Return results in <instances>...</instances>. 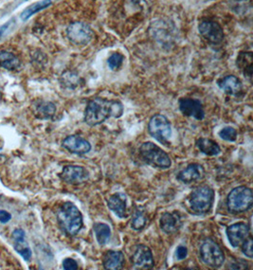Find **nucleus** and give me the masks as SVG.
Here are the masks:
<instances>
[{"label": "nucleus", "mask_w": 253, "mask_h": 270, "mask_svg": "<svg viewBox=\"0 0 253 270\" xmlns=\"http://www.w3.org/2000/svg\"><path fill=\"white\" fill-rule=\"evenodd\" d=\"M123 114L122 102L109 101L103 98L90 100L85 110L83 121L89 126H96L105 122L111 117L121 118Z\"/></svg>", "instance_id": "nucleus-1"}, {"label": "nucleus", "mask_w": 253, "mask_h": 270, "mask_svg": "<svg viewBox=\"0 0 253 270\" xmlns=\"http://www.w3.org/2000/svg\"><path fill=\"white\" fill-rule=\"evenodd\" d=\"M57 221L61 230L68 236H75L83 226L82 212L73 203H64L58 209Z\"/></svg>", "instance_id": "nucleus-2"}, {"label": "nucleus", "mask_w": 253, "mask_h": 270, "mask_svg": "<svg viewBox=\"0 0 253 270\" xmlns=\"http://www.w3.org/2000/svg\"><path fill=\"white\" fill-rule=\"evenodd\" d=\"M214 191L207 185L199 186L192 191L188 198L189 208L192 214L204 215L211 211L214 202Z\"/></svg>", "instance_id": "nucleus-3"}, {"label": "nucleus", "mask_w": 253, "mask_h": 270, "mask_svg": "<svg viewBox=\"0 0 253 270\" xmlns=\"http://www.w3.org/2000/svg\"><path fill=\"white\" fill-rule=\"evenodd\" d=\"M252 190L246 186H239L231 191L227 197V207L231 213L239 214L252 208Z\"/></svg>", "instance_id": "nucleus-4"}, {"label": "nucleus", "mask_w": 253, "mask_h": 270, "mask_svg": "<svg viewBox=\"0 0 253 270\" xmlns=\"http://www.w3.org/2000/svg\"><path fill=\"white\" fill-rule=\"evenodd\" d=\"M139 155L147 164L159 169H169L172 160L169 155L157 144L153 142H144L139 147Z\"/></svg>", "instance_id": "nucleus-5"}, {"label": "nucleus", "mask_w": 253, "mask_h": 270, "mask_svg": "<svg viewBox=\"0 0 253 270\" xmlns=\"http://www.w3.org/2000/svg\"><path fill=\"white\" fill-rule=\"evenodd\" d=\"M199 254L202 262L212 268H219L225 262V254L221 247L211 238H206L202 242Z\"/></svg>", "instance_id": "nucleus-6"}, {"label": "nucleus", "mask_w": 253, "mask_h": 270, "mask_svg": "<svg viewBox=\"0 0 253 270\" xmlns=\"http://www.w3.org/2000/svg\"><path fill=\"white\" fill-rule=\"evenodd\" d=\"M148 132L157 142L167 146L172 137L171 123L161 114L153 116L148 123Z\"/></svg>", "instance_id": "nucleus-7"}, {"label": "nucleus", "mask_w": 253, "mask_h": 270, "mask_svg": "<svg viewBox=\"0 0 253 270\" xmlns=\"http://www.w3.org/2000/svg\"><path fill=\"white\" fill-rule=\"evenodd\" d=\"M67 35L71 43L77 46H85L92 40L94 33L88 24L74 22L67 29Z\"/></svg>", "instance_id": "nucleus-8"}, {"label": "nucleus", "mask_w": 253, "mask_h": 270, "mask_svg": "<svg viewBox=\"0 0 253 270\" xmlns=\"http://www.w3.org/2000/svg\"><path fill=\"white\" fill-rule=\"evenodd\" d=\"M60 178L68 184L79 185L89 180V172L82 166L68 165L62 170Z\"/></svg>", "instance_id": "nucleus-9"}, {"label": "nucleus", "mask_w": 253, "mask_h": 270, "mask_svg": "<svg viewBox=\"0 0 253 270\" xmlns=\"http://www.w3.org/2000/svg\"><path fill=\"white\" fill-rule=\"evenodd\" d=\"M134 267L137 269H152L155 265L154 256L150 249L144 245H137L131 257Z\"/></svg>", "instance_id": "nucleus-10"}, {"label": "nucleus", "mask_w": 253, "mask_h": 270, "mask_svg": "<svg viewBox=\"0 0 253 270\" xmlns=\"http://www.w3.org/2000/svg\"><path fill=\"white\" fill-rule=\"evenodd\" d=\"M199 31L202 37L212 44H219L224 38L223 29L213 21H202L199 24Z\"/></svg>", "instance_id": "nucleus-11"}, {"label": "nucleus", "mask_w": 253, "mask_h": 270, "mask_svg": "<svg viewBox=\"0 0 253 270\" xmlns=\"http://www.w3.org/2000/svg\"><path fill=\"white\" fill-rule=\"evenodd\" d=\"M229 242L233 248H238L250 234V228L245 222H237L229 226L226 230Z\"/></svg>", "instance_id": "nucleus-12"}, {"label": "nucleus", "mask_w": 253, "mask_h": 270, "mask_svg": "<svg viewBox=\"0 0 253 270\" xmlns=\"http://www.w3.org/2000/svg\"><path fill=\"white\" fill-rule=\"evenodd\" d=\"M179 109L186 117H191L198 121L205 118V111L201 101L191 98H183L179 100Z\"/></svg>", "instance_id": "nucleus-13"}, {"label": "nucleus", "mask_w": 253, "mask_h": 270, "mask_svg": "<svg viewBox=\"0 0 253 270\" xmlns=\"http://www.w3.org/2000/svg\"><path fill=\"white\" fill-rule=\"evenodd\" d=\"M62 146L68 150L69 153L78 155H86L91 151V144L78 135L67 137L62 142Z\"/></svg>", "instance_id": "nucleus-14"}, {"label": "nucleus", "mask_w": 253, "mask_h": 270, "mask_svg": "<svg viewBox=\"0 0 253 270\" xmlns=\"http://www.w3.org/2000/svg\"><path fill=\"white\" fill-rule=\"evenodd\" d=\"M205 169L199 163L189 164L186 168L181 170L177 176L178 180L184 184H192L205 177Z\"/></svg>", "instance_id": "nucleus-15"}, {"label": "nucleus", "mask_w": 253, "mask_h": 270, "mask_svg": "<svg viewBox=\"0 0 253 270\" xmlns=\"http://www.w3.org/2000/svg\"><path fill=\"white\" fill-rule=\"evenodd\" d=\"M160 229L167 234H173L181 229L183 221L178 211L164 212L159 221Z\"/></svg>", "instance_id": "nucleus-16"}, {"label": "nucleus", "mask_w": 253, "mask_h": 270, "mask_svg": "<svg viewBox=\"0 0 253 270\" xmlns=\"http://www.w3.org/2000/svg\"><path fill=\"white\" fill-rule=\"evenodd\" d=\"M107 207L118 217L124 218L127 211V197L123 193H116L107 200Z\"/></svg>", "instance_id": "nucleus-17"}, {"label": "nucleus", "mask_w": 253, "mask_h": 270, "mask_svg": "<svg viewBox=\"0 0 253 270\" xmlns=\"http://www.w3.org/2000/svg\"><path fill=\"white\" fill-rule=\"evenodd\" d=\"M12 238L14 241V249L24 258V260L30 261L32 258V250L30 249L27 241H26V235L25 231L21 229L13 231Z\"/></svg>", "instance_id": "nucleus-18"}, {"label": "nucleus", "mask_w": 253, "mask_h": 270, "mask_svg": "<svg viewBox=\"0 0 253 270\" xmlns=\"http://www.w3.org/2000/svg\"><path fill=\"white\" fill-rule=\"evenodd\" d=\"M124 261V254L122 251L109 250L103 256V267L106 270L122 269Z\"/></svg>", "instance_id": "nucleus-19"}, {"label": "nucleus", "mask_w": 253, "mask_h": 270, "mask_svg": "<svg viewBox=\"0 0 253 270\" xmlns=\"http://www.w3.org/2000/svg\"><path fill=\"white\" fill-rule=\"evenodd\" d=\"M217 85L220 89H222L226 94L231 95V96L239 94L243 88L240 79L233 75H229L220 79L217 82Z\"/></svg>", "instance_id": "nucleus-20"}, {"label": "nucleus", "mask_w": 253, "mask_h": 270, "mask_svg": "<svg viewBox=\"0 0 253 270\" xmlns=\"http://www.w3.org/2000/svg\"><path fill=\"white\" fill-rule=\"evenodd\" d=\"M35 115L41 120H48L51 119L56 113V107L54 103L50 101H37L34 107Z\"/></svg>", "instance_id": "nucleus-21"}, {"label": "nucleus", "mask_w": 253, "mask_h": 270, "mask_svg": "<svg viewBox=\"0 0 253 270\" xmlns=\"http://www.w3.org/2000/svg\"><path fill=\"white\" fill-rule=\"evenodd\" d=\"M195 144L201 153L209 156L219 155L221 152V148L218 144L211 139L200 138L196 141Z\"/></svg>", "instance_id": "nucleus-22"}, {"label": "nucleus", "mask_w": 253, "mask_h": 270, "mask_svg": "<svg viewBox=\"0 0 253 270\" xmlns=\"http://www.w3.org/2000/svg\"><path fill=\"white\" fill-rule=\"evenodd\" d=\"M20 60L14 53L1 50L0 51V66L7 70H15L20 67Z\"/></svg>", "instance_id": "nucleus-23"}, {"label": "nucleus", "mask_w": 253, "mask_h": 270, "mask_svg": "<svg viewBox=\"0 0 253 270\" xmlns=\"http://www.w3.org/2000/svg\"><path fill=\"white\" fill-rule=\"evenodd\" d=\"M148 223V215L146 210L143 207H138L133 213L132 221H131V228L133 230H144Z\"/></svg>", "instance_id": "nucleus-24"}, {"label": "nucleus", "mask_w": 253, "mask_h": 270, "mask_svg": "<svg viewBox=\"0 0 253 270\" xmlns=\"http://www.w3.org/2000/svg\"><path fill=\"white\" fill-rule=\"evenodd\" d=\"M252 53L241 52L237 58V67L243 71L245 77L251 78L252 76Z\"/></svg>", "instance_id": "nucleus-25"}, {"label": "nucleus", "mask_w": 253, "mask_h": 270, "mask_svg": "<svg viewBox=\"0 0 253 270\" xmlns=\"http://www.w3.org/2000/svg\"><path fill=\"white\" fill-rule=\"evenodd\" d=\"M51 4H52L51 0H41L39 2H35L23 11V13L21 14V19L24 21L27 20L31 16H33L34 14H37L43 10L47 9Z\"/></svg>", "instance_id": "nucleus-26"}, {"label": "nucleus", "mask_w": 253, "mask_h": 270, "mask_svg": "<svg viewBox=\"0 0 253 270\" xmlns=\"http://www.w3.org/2000/svg\"><path fill=\"white\" fill-rule=\"evenodd\" d=\"M93 230H94L97 241L101 246L105 245L109 241L111 230L107 224L95 223L93 226Z\"/></svg>", "instance_id": "nucleus-27"}, {"label": "nucleus", "mask_w": 253, "mask_h": 270, "mask_svg": "<svg viewBox=\"0 0 253 270\" xmlns=\"http://www.w3.org/2000/svg\"><path fill=\"white\" fill-rule=\"evenodd\" d=\"M79 80L80 79L77 75L74 74L73 72H69V71L65 72L61 77L62 84L69 88H76L79 84Z\"/></svg>", "instance_id": "nucleus-28"}, {"label": "nucleus", "mask_w": 253, "mask_h": 270, "mask_svg": "<svg viewBox=\"0 0 253 270\" xmlns=\"http://www.w3.org/2000/svg\"><path fill=\"white\" fill-rule=\"evenodd\" d=\"M218 135L222 140H224L226 142H235L237 139V131H236V129H234L233 127L227 126V127H224L219 131Z\"/></svg>", "instance_id": "nucleus-29"}, {"label": "nucleus", "mask_w": 253, "mask_h": 270, "mask_svg": "<svg viewBox=\"0 0 253 270\" xmlns=\"http://www.w3.org/2000/svg\"><path fill=\"white\" fill-rule=\"evenodd\" d=\"M123 61H124V57L123 54L121 53H113L107 60V64L111 70H117L122 67Z\"/></svg>", "instance_id": "nucleus-30"}, {"label": "nucleus", "mask_w": 253, "mask_h": 270, "mask_svg": "<svg viewBox=\"0 0 253 270\" xmlns=\"http://www.w3.org/2000/svg\"><path fill=\"white\" fill-rule=\"evenodd\" d=\"M241 245H242V252L247 258H252V237H251V235L249 234L248 236L246 237V239L244 240V242L241 244Z\"/></svg>", "instance_id": "nucleus-31"}, {"label": "nucleus", "mask_w": 253, "mask_h": 270, "mask_svg": "<svg viewBox=\"0 0 253 270\" xmlns=\"http://www.w3.org/2000/svg\"><path fill=\"white\" fill-rule=\"evenodd\" d=\"M247 262L242 260V259H238V260H233V262H230L229 263V268L231 269H247Z\"/></svg>", "instance_id": "nucleus-32"}, {"label": "nucleus", "mask_w": 253, "mask_h": 270, "mask_svg": "<svg viewBox=\"0 0 253 270\" xmlns=\"http://www.w3.org/2000/svg\"><path fill=\"white\" fill-rule=\"evenodd\" d=\"M63 267L66 270H77L78 269V263L75 260L71 258H67L63 261Z\"/></svg>", "instance_id": "nucleus-33"}, {"label": "nucleus", "mask_w": 253, "mask_h": 270, "mask_svg": "<svg viewBox=\"0 0 253 270\" xmlns=\"http://www.w3.org/2000/svg\"><path fill=\"white\" fill-rule=\"evenodd\" d=\"M188 255V250L184 246H179L176 251V256L178 260H184L185 258Z\"/></svg>", "instance_id": "nucleus-34"}, {"label": "nucleus", "mask_w": 253, "mask_h": 270, "mask_svg": "<svg viewBox=\"0 0 253 270\" xmlns=\"http://www.w3.org/2000/svg\"><path fill=\"white\" fill-rule=\"evenodd\" d=\"M12 219V215L10 212L6 210H0V222L3 224H6Z\"/></svg>", "instance_id": "nucleus-35"}, {"label": "nucleus", "mask_w": 253, "mask_h": 270, "mask_svg": "<svg viewBox=\"0 0 253 270\" xmlns=\"http://www.w3.org/2000/svg\"><path fill=\"white\" fill-rule=\"evenodd\" d=\"M12 22H13V20L9 21V22H7L5 25H3V26L1 27V29H0V39L3 37L4 34H6L8 29H9V27L12 25Z\"/></svg>", "instance_id": "nucleus-36"}, {"label": "nucleus", "mask_w": 253, "mask_h": 270, "mask_svg": "<svg viewBox=\"0 0 253 270\" xmlns=\"http://www.w3.org/2000/svg\"><path fill=\"white\" fill-rule=\"evenodd\" d=\"M0 98H1V90H0Z\"/></svg>", "instance_id": "nucleus-37"}]
</instances>
